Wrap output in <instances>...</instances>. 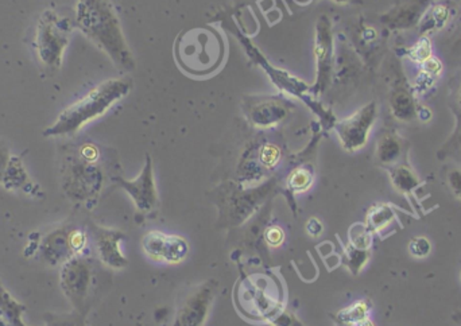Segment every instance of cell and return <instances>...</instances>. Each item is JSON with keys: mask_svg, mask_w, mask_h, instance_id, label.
<instances>
[{"mask_svg": "<svg viewBox=\"0 0 461 326\" xmlns=\"http://www.w3.org/2000/svg\"><path fill=\"white\" fill-rule=\"evenodd\" d=\"M75 26L123 70H133L136 59L111 0H78Z\"/></svg>", "mask_w": 461, "mask_h": 326, "instance_id": "6da1fadb", "label": "cell"}, {"mask_svg": "<svg viewBox=\"0 0 461 326\" xmlns=\"http://www.w3.org/2000/svg\"><path fill=\"white\" fill-rule=\"evenodd\" d=\"M131 88L133 80L130 77L110 78L97 84L88 94L65 108L55 122L45 128L42 135L57 138L78 133L84 126L103 117L113 104L128 96Z\"/></svg>", "mask_w": 461, "mask_h": 326, "instance_id": "7a4b0ae2", "label": "cell"}, {"mask_svg": "<svg viewBox=\"0 0 461 326\" xmlns=\"http://www.w3.org/2000/svg\"><path fill=\"white\" fill-rule=\"evenodd\" d=\"M104 183L105 170L99 146L83 143L65 157L62 191L68 199L86 205L96 202Z\"/></svg>", "mask_w": 461, "mask_h": 326, "instance_id": "3957f363", "label": "cell"}, {"mask_svg": "<svg viewBox=\"0 0 461 326\" xmlns=\"http://www.w3.org/2000/svg\"><path fill=\"white\" fill-rule=\"evenodd\" d=\"M176 60L181 69L192 76L215 73L226 57V42L213 28H196L183 31L176 39Z\"/></svg>", "mask_w": 461, "mask_h": 326, "instance_id": "277c9868", "label": "cell"}, {"mask_svg": "<svg viewBox=\"0 0 461 326\" xmlns=\"http://www.w3.org/2000/svg\"><path fill=\"white\" fill-rule=\"evenodd\" d=\"M75 22L53 9L45 10L37 22L34 50L42 72L54 76L62 69Z\"/></svg>", "mask_w": 461, "mask_h": 326, "instance_id": "5b68a950", "label": "cell"}, {"mask_svg": "<svg viewBox=\"0 0 461 326\" xmlns=\"http://www.w3.org/2000/svg\"><path fill=\"white\" fill-rule=\"evenodd\" d=\"M104 271L92 257L78 255L62 265L60 285L73 310L78 314H88L92 305L96 301L99 291L100 274Z\"/></svg>", "mask_w": 461, "mask_h": 326, "instance_id": "8992f818", "label": "cell"}, {"mask_svg": "<svg viewBox=\"0 0 461 326\" xmlns=\"http://www.w3.org/2000/svg\"><path fill=\"white\" fill-rule=\"evenodd\" d=\"M378 119V104L367 102L351 117L336 122L334 131L345 151L355 152L363 149L370 138L371 130Z\"/></svg>", "mask_w": 461, "mask_h": 326, "instance_id": "52a82bcc", "label": "cell"}, {"mask_svg": "<svg viewBox=\"0 0 461 326\" xmlns=\"http://www.w3.org/2000/svg\"><path fill=\"white\" fill-rule=\"evenodd\" d=\"M218 291L215 280L205 281L188 291L178 305L171 326H204Z\"/></svg>", "mask_w": 461, "mask_h": 326, "instance_id": "ba28073f", "label": "cell"}, {"mask_svg": "<svg viewBox=\"0 0 461 326\" xmlns=\"http://www.w3.org/2000/svg\"><path fill=\"white\" fill-rule=\"evenodd\" d=\"M112 181L131 197L138 212L149 215L157 209L160 200H158L152 159L149 154L146 155V162L141 175L136 180H125L120 175H115Z\"/></svg>", "mask_w": 461, "mask_h": 326, "instance_id": "9c48e42d", "label": "cell"}, {"mask_svg": "<svg viewBox=\"0 0 461 326\" xmlns=\"http://www.w3.org/2000/svg\"><path fill=\"white\" fill-rule=\"evenodd\" d=\"M315 57L317 78L313 86V94H320L328 88L333 73V34L328 15H321L316 25Z\"/></svg>", "mask_w": 461, "mask_h": 326, "instance_id": "30bf717a", "label": "cell"}, {"mask_svg": "<svg viewBox=\"0 0 461 326\" xmlns=\"http://www.w3.org/2000/svg\"><path fill=\"white\" fill-rule=\"evenodd\" d=\"M142 249L155 262L178 265L189 255V243L183 236L150 231L142 239Z\"/></svg>", "mask_w": 461, "mask_h": 326, "instance_id": "8fae6325", "label": "cell"}, {"mask_svg": "<svg viewBox=\"0 0 461 326\" xmlns=\"http://www.w3.org/2000/svg\"><path fill=\"white\" fill-rule=\"evenodd\" d=\"M292 104L273 96H247L243 110L247 119L258 128H270L278 125L291 111Z\"/></svg>", "mask_w": 461, "mask_h": 326, "instance_id": "7c38bea8", "label": "cell"}, {"mask_svg": "<svg viewBox=\"0 0 461 326\" xmlns=\"http://www.w3.org/2000/svg\"><path fill=\"white\" fill-rule=\"evenodd\" d=\"M89 232L94 238L95 249L100 263L113 270L128 267V259L120 251V244L126 239L125 232L96 224H89Z\"/></svg>", "mask_w": 461, "mask_h": 326, "instance_id": "4fadbf2b", "label": "cell"}, {"mask_svg": "<svg viewBox=\"0 0 461 326\" xmlns=\"http://www.w3.org/2000/svg\"><path fill=\"white\" fill-rule=\"evenodd\" d=\"M415 94L413 86H409L402 72L395 76L389 96L390 111L395 119L403 123L415 122L418 119L420 105L416 102Z\"/></svg>", "mask_w": 461, "mask_h": 326, "instance_id": "5bb4252c", "label": "cell"}, {"mask_svg": "<svg viewBox=\"0 0 461 326\" xmlns=\"http://www.w3.org/2000/svg\"><path fill=\"white\" fill-rule=\"evenodd\" d=\"M437 0H405L381 15L382 25L390 30H407L420 22L421 17Z\"/></svg>", "mask_w": 461, "mask_h": 326, "instance_id": "9a60e30c", "label": "cell"}, {"mask_svg": "<svg viewBox=\"0 0 461 326\" xmlns=\"http://www.w3.org/2000/svg\"><path fill=\"white\" fill-rule=\"evenodd\" d=\"M409 146V142L402 138L397 131H383L376 141V162L384 169L400 162H407Z\"/></svg>", "mask_w": 461, "mask_h": 326, "instance_id": "2e32d148", "label": "cell"}, {"mask_svg": "<svg viewBox=\"0 0 461 326\" xmlns=\"http://www.w3.org/2000/svg\"><path fill=\"white\" fill-rule=\"evenodd\" d=\"M72 228L62 227L47 233L39 243V251L45 262L50 265H64L70 257H75L70 249V235Z\"/></svg>", "mask_w": 461, "mask_h": 326, "instance_id": "e0dca14e", "label": "cell"}, {"mask_svg": "<svg viewBox=\"0 0 461 326\" xmlns=\"http://www.w3.org/2000/svg\"><path fill=\"white\" fill-rule=\"evenodd\" d=\"M2 185L7 191H22L23 193L30 194V196L41 194V189L31 180L28 170L23 167L22 158L18 157V155H12V159H10L6 172H4Z\"/></svg>", "mask_w": 461, "mask_h": 326, "instance_id": "ac0fdd59", "label": "cell"}, {"mask_svg": "<svg viewBox=\"0 0 461 326\" xmlns=\"http://www.w3.org/2000/svg\"><path fill=\"white\" fill-rule=\"evenodd\" d=\"M386 170L395 191L399 192L403 196L415 197L416 192L423 185V180L410 167L409 160L387 167Z\"/></svg>", "mask_w": 461, "mask_h": 326, "instance_id": "d6986e66", "label": "cell"}, {"mask_svg": "<svg viewBox=\"0 0 461 326\" xmlns=\"http://www.w3.org/2000/svg\"><path fill=\"white\" fill-rule=\"evenodd\" d=\"M450 7L441 2H434L426 9L418 22L417 28L421 37H431L439 33L450 20Z\"/></svg>", "mask_w": 461, "mask_h": 326, "instance_id": "ffe728a7", "label": "cell"}, {"mask_svg": "<svg viewBox=\"0 0 461 326\" xmlns=\"http://www.w3.org/2000/svg\"><path fill=\"white\" fill-rule=\"evenodd\" d=\"M395 220H397V213L391 205L376 204L368 209L366 225L371 232L379 233L386 230Z\"/></svg>", "mask_w": 461, "mask_h": 326, "instance_id": "44dd1931", "label": "cell"}, {"mask_svg": "<svg viewBox=\"0 0 461 326\" xmlns=\"http://www.w3.org/2000/svg\"><path fill=\"white\" fill-rule=\"evenodd\" d=\"M26 312L25 305L18 302L4 285L0 283V313L4 315L10 326H29L23 322V313Z\"/></svg>", "mask_w": 461, "mask_h": 326, "instance_id": "7402d4cb", "label": "cell"}, {"mask_svg": "<svg viewBox=\"0 0 461 326\" xmlns=\"http://www.w3.org/2000/svg\"><path fill=\"white\" fill-rule=\"evenodd\" d=\"M371 304L368 299L355 302L351 306L344 307L340 310L334 320L339 326H358L359 323L368 320V313H370Z\"/></svg>", "mask_w": 461, "mask_h": 326, "instance_id": "603a6c76", "label": "cell"}, {"mask_svg": "<svg viewBox=\"0 0 461 326\" xmlns=\"http://www.w3.org/2000/svg\"><path fill=\"white\" fill-rule=\"evenodd\" d=\"M282 158V151L276 144L274 143H263L259 149L255 151V173H265L270 172V170L276 169L279 160Z\"/></svg>", "mask_w": 461, "mask_h": 326, "instance_id": "cb8c5ba5", "label": "cell"}, {"mask_svg": "<svg viewBox=\"0 0 461 326\" xmlns=\"http://www.w3.org/2000/svg\"><path fill=\"white\" fill-rule=\"evenodd\" d=\"M313 181H315V173H313L312 167L304 165V167H297L289 175L286 188L294 194L304 193L313 185Z\"/></svg>", "mask_w": 461, "mask_h": 326, "instance_id": "d4e9b609", "label": "cell"}, {"mask_svg": "<svg viewBox=\"0 0 461 326\" xmlns=\"http://www.w3.org/2000/svg\"><path fill=\"white\" fill-rule=\"evenodd\" d=\"M370 259V249H355L351 244L344 249V265L349 267L352 274H359L362 268Z\"/></svg>", "mask_w": 461, "mask_h": 326, "instance_id": "484cf974", "label": "cell"}, {"mask_svg": "<svg viewBox=\"0 0 461 326\" xmlns=\"http://www.w3.org/2000/svg\"><path fill=\"white\" fill-rule=\"evenodd\" d=\"M349 244L355 249H370L373 244V232L368 230L367 225L357 223L350 228Z\"/></svg>", "mask_w": 461, "mask_h": 326, "instance_id": "4316f807", "label": "cell"}, {"mask_svg": "<svg viewBox=\"0 0 461 326\" xmlns=\"http://www.w3.org/2000/svg\"><path fill=\"white\" fill-rule=\"evenodd\" d=\"M407 57L418 65H423L432 59L433 53H432V44L428 37H421L413 46H410L407 50Z\"/></svg>", "mask_w": 461, "mask_h": 326, "instance_id": "83f0119b", "label": "cell"}, {"mask_svg": "<svg viewBox=\"0 0 461 326\" xmlns=\"http://www.w3.org/2000/svg\"><path fill=\"white\" fill-rule=\"evenodd\" d=\"M86 315L78 314L73 310L70 314H49L45 315L46 326H86Z\"/></svg>", "mask_w": 461, "mask_h": 326, "instance_id": "f1b7e54d", "label": "cell"}, {"mask_svg": "<svg viewBox=\"0 0 461 326\" xmlns=\"http://www.w3.org/2000/svg\"><path fill=\"white\" fill-rule=\"evenodd\" d=\"M457 126H456L455 133L450 136L449 141L444 144L439 151L440 159H444L448 155L455 151H461V115L457 114Z\"/></svg>", "mask_w": 461, "mask_h": 326, "instance_id": "f546056e", "label": "cell"}, {"mask_svg": "<svg viewBox=\"0 0 461 326\" xmlns=\"http://www.w3.org/2000/svg\"><path fill=\"white\" fill-rule=\"evenodd\" d=\"M70 243L75 257L83 255L86 243H88V233L84 230H80V228H72L70 230Z\"/></svg>", "mask_w": 461, "mask_h": 326, "instance_id": "4dcf8cb0", "label": "cell"}, {"mask_svg": "<svg viewBox=\"0 0 461 326\" xmlns=\"http://www.w3.org/2000/svg\"><path fill=\"white\" fill-rule=\"evenodd\" d=\"M432 251V243L425 236L413 238L409 243V252L416 257H426Z\"/></svg>", "mask_w": 461, "mask_h": 326, "instance_id": "1f68e13d", "label": "cell"}, {"mask_svg": "<svg viewBox=\"0 0 461 326\" xmlns=\"http://www.w3.org/2000/svg\"><path fill=\"white\" fill-rule=\"evenodd\" d=\"M273 326H305L301 321L297 318L296 314L286 310H279L276 315L270 320Z\"/></svg>", "mask_w": 461, "mask_h": 326, "instance_id": "d6a6232c", "label": "cell"}, {"mask_svg": "<svg viewBox=\"0 0 461 326\" xmlns=\"http://www.w3.org/2000/svg\"><path fill=\"white\" fill-rule=\"evenodd\" d=\"M447 183L453 196L461 200V167H452L448 172Z\"/></svg>", "mask_w": 461, "mask_h": 326, "instance_id": "836d02e7", "label": "cell"}, {"mask_svg": "<svg viewBox=\"0 0 461 326\" xmlns=\"http://www.w3.org/2000/svg\"><path fill=\"white\" fill-rule=\"evenodd\" d=\"M265 240L268 246L271 247H279L284 240V232L281 227H276V225H273V227L268 228L265 232Z\"/></svg>", "mask_w": 461, "mask_h": 326, "instance_id": "e575fe53", "label": "cell"}, {"mask_svg": "<svg viewBox=\"0 0 461 326\" xmlns=\"http://www.w3.org/2000/svg\"><path fill=\"white\" fill-rule=\"evenodd\" d=\"M10 159H12V152H10L9 144L0 141V183L4 181V172H6Z\"/></svg>", "mask_w": 461, "mask_h": 326, "instance_id": "d590c367", "label": "cell"}, {"mask_svg": "<svg viewBox=\"0 0 461 326\" xmlns=\"http://www.w3.org/2000/svg\"><path fill=\"white\" fill-rule=\"evenodd\" d=\"M448 50H449L450 56L461 59V30L452 37L449 42V49Z\"/></svg>", "mask_w": 461, "mask_h": 326, "instance_id": "8d00e7d4", "label": "cell"}, {"mask_svg": "<svg viewBox=\"0 0 461 326\" xmlns=\"http://www.w3.org/2000/svg\"><path fill=\"white\" fill-rule=\"evenodd\" d=\"M307 231L310 236H313V238H317V236H320L321 233H323V223H321L318 219H310L307 224Z\"/></svg>", "mask_w": 461, "mask_h": 326, "instance_id": "74e56055", "label": "cell"}, {"mask_svg": "<svg viewBox=\"0 0 461 326\" xmlns=\"http://www.w3.org/2000/svg\"><path fill=\"white\" fill-rule=\"evenodd\" d=\"M452 320L455 321L457 325L461 326V310H456L452 314Z\"/></svg>", "mask_w": 461, "mask_h": 326, "instance_id": "f35d334b", "label": "cell"}, {"mask_svg": "<svg viewBox=\"0 0 461 326\" xmlns=\"http://www.w3.org/2000/svg\"><path fill=\"white\" fill-rule=\"evenodd\" d=\"M0 326H10L4 315L0 313Z\"/></svg>", "mask_w": 461, "mask_h": 326, "instance_id": "ab89813d", "label": "cell"}, {"mask_svg": "<svg viewBox=\"0 0 461 326\" xmlns=\"http://www.w3.org/2000/svg\"><path fill=\"white\" fill-rule=\"evenodd\" d=\"M358 326H374L370 320H366L365 322L359 323Z\"/></svg>", "mask_w": 461, "mask_h": 326, "instance_id": "60d3db41", "label": "cell"}, {"mask_svg": "<svg viewBox=\"0 0 461 326\" xmlns=\"http://www.w3.org/2000/svg\"><path fill=\"white\" fill-rule=\"evenodd\" d=\"M457 102H458V107H460V112H461V86H460V89H458Z\"/></svg>", "mask_w": 461, "mask_h": 326, "instance_id": "b9f144b4", "label": "cell"}, {"mask_svg": "<svg viewBox=\"0 0 461 326\" xmlns=\"http://www.w3.org/2000/svg\"><path fill=\"white\" fill-rule=\"evenodd\" d=\"M460 20H461V4H460Z\"/></svg>", "mask_w": 461, "mask_h": 326, "instance_id": "7bdbcfd3", "label": "cell"}]
</instances>
